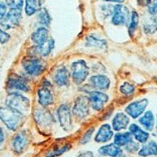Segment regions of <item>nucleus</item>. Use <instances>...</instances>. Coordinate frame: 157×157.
<instances>
[{
    "label": "nucleus",
    "mask_w": 157,
    "mask_h": 157,
    "mask_svg": "<svg viewBox=\"0 0 157 157\" xmlns=\"http://www.w3.org/2000/svg\"><path fill=\"white\" fill-rule=\"evenodd\" d=\"M24 114L10 108L0 107V120L9 130L15 131L23 124Z\"/></svg>",
    "instance_id": "nucleus-1"
},
{
    "label": "nucleus",
    "mask_w": 157,
    "mask_h": 157,
    "mask_svg": "<svg viewBox=\"0 0 157 157\" xmlns=\"http://www.w3.org/2000/svg\"><path fill=\"white\" fill-rule=\"evenodd\" d=\"M24 70L29 75L32 76H39L46 71L47 63L40 57L36 56H27L21 61Z\"/></svg>",
    "instance_id": "nucleus-2"
},
{
    "label": "nucleus",
    "mask_w": 157,
    "mask_h": 157,
    "mask_svg": "<svg viewBox=\"0 0 157 157\" xmlns=\"http://www.w3.org/2000/svg\"><path fill=\"white\" fill-rule=\"evenodd\" d=\"M6 105L10 109L22 114L29 112L31 105L29 98L18 93L10 94L6 100Z\"/></svg>",
    "instance_id": "nucleus-3"
},
{
    "label": "nucleus",
    "mask_w": 157,
    "mask_h": 157,
    "mask_svg": "<svg viewBox=\"0 0 157 157\" xmlns=\"http://www.w3.org/2000/svg\"><path fill=\"white\" fill-rule=\"evenodd\" d=\"M90 68L83 59L73 61L71 64V76L74 83L81 85L87 78Z\"/></svg>",
    "instance_id": "nucleus-4"
},
{
    "label": "nucleus",
    "mask_w": 157,
    "mask_h": 157,
    "mask_svg": "<svg viewBox=\"0 0 157 157\" xmlns=\"http://www.w3.org/2000/svg\"><path fill=\"white\" fill-rule=\"evenodd\" d=\"M90 109V103L89 98L80 95L75 98L73 107L71 109V114L77 120H82L89 116Z\"/></svg>",
    "instance_id": "nucleus-5"
},
{
    "label": "nucleus",
    "mask_w": 157,
    "mask_h": 157,
    "mask_svg": "<svg viewBox=\"0 0 157 157\" xmlns=\"http://www.w3.org/2000/svg\"><path fill=\"white\" fill-rule=\"evenodd\" d=\"M130 13L127 6L122 4L114 6L111 22L116 26L127 25L130 21Z\"/></svg>",
    "instance_id": "nucleus-6"
},
{
    "label": "nucleus",
    "mask_w": 157,
    "mask_h": 157,
    "mask_svg": "<svg viewBox=\"0 0 157 157\" xmlns=\"http://www.w3.org/2000/svg\"><path fill=\"white\" fill-rule=\"evenodd\" d=\"M57 118L60 126L65 131H70L72 129V114L69 106L62 104L57 111Z\"/></svg>",
    "instance_id": "nucleus-7"
},
{
    "label": "nucleus",
    "mask_w": 157,
    "mask_h": 157,
    "mask_svg": "<svg viewBox=\"0 0 157 157\" xmlns=\"http://www.w3.org/2000/svg\"><path fill=\"white\" fill-rule=\"evenodd\" d=\"M149 101L147 98H141L129 104L126 107L125 112L132 119H137L145 113Z\"/></svg>",
    "instance_id": "nucleus-8"
},
{
    "label": "nucleus",
    "mask_w": 157,
    "mask_h": 157,
    "mask_svg": "<svg viewBox=\"0 0 157 157\" xmlns=\"http://www.w3.org/2000/svg\"><path fill=\"white\" fill-rule=\"evenodd\" d=\"M7 87L11 90H14L24 92H29L31 89L27 79L21 75L15 73H12L8 77Z\"/></svg>",
    "instance_id": "nucleus-9"
},
{
    "label": "nucleus",
    "mask_w": 157,
    "mask_h": 157,
    "mask_svg": "<svg viewBox=\"0 0 157 157\" xmlns=\"http://www.w3.org/2000/svg\"><path fill=\"white\" fill-rule=\"evenodd\" d=\"M89 100L90 107L94 111L99 112L105 107V105L109 101V97L102 91H91L89 93Z\"/></svg>",
    "instance_id": "nucleus-10"
},
{
    "label": "nucleus",
    "mask_w": 157,
    "mask_h": 157,
    "mask_svg": "<svg viewBox=\"0 0 157 157\" xmlns=\"http://www.w3.org/2000/svg\"><path fill=\"white\" fill-rule=\"evenodd\" d=\"M21 17V10L10 9L2 19L1 25L6 29H14L20 25Z\"/></svg>",
    "instance_id": "nucleus-11"
},
{
    "label": "nucleus",
    "mask_w": 157,
    "mask_h": 157,
    "mask_svg": "<svg viewBox=\"0 0 157 157\" xmlns=\"http://www.w3.org/2000/svg\"><path fill=\"white\" fill-rule=\"evenodd\" d=\"M34 117L38 125L42 127H50L53 123H55L53 115L45 108L36 109V111H35Z\"/></svg>",
    "instance_id": "nucleus-12"
},
{
    "label": "nucleus",
    "mask_w": 157,
    "mask_h": 157,
    "mask_svg": "<svg viewBox=\"0 0 157 157\" xmlns=\"http://www.w3.org/2000/svg\"><path fill=\"white\" fill-rule=\"evenodd\" d=\"M50 86H51L50 84L49 85L45 84L38 90V101L43 108L48 107L49 105L54 103V95L50 90Z\"/></svg>",
    "instance_id": "nucleus-13"
},
{
    "label": "nucleus",
    "mask_w": 157,
    "mask_h": 157,
    "mask_svg": "<svg viewBox=\"0 0 157 157\" xmlns=\"http://www.w3.org/2000/svg\"><path fill=\"white\" fill-rule=\"evenodd\" d=\"M29 144L28 135L25 131H21L13 137L12 141L13 150L17 154H21L24 152Z\"/></svg>",
    "instance_id": "nucleus-14"
},
{
    "label": "nucleus",
    "mask_w": 157,
    "mask_h": 157,
    "mask_svg": "<svg viewBox=\"0 0 157 157\" xmlns=\"http://www.w3.org/2000/svg\"><path fill=\"white\" fill-rule=\"evenodd\" d=\"M129 132L131 134L132 137L138 143L145 144L149 138V133L145 130H143L140 126L136 123H131L129 126Z\"/></svg>",
    "instance_id": "nucleus-15"
},
{
    "label": "nucleus",
    "mask_w": 157,
    "mask_h": 157,
    "mask_svg": "<svg viewBox=\"0 0 157 157\" xmlns=\"http://www.w3.org/2000/svg\"><path fill=\"white\" fill-rule=\"evenodd\" d=\"M130 124V117L123 113H118L112 120V128L116 131L126 130Z\"/></svg>",
    "instance_id": "nucleus-16"
},
{
    "label": "nucleus",
    "mask_w": 157,
    "mask_h": 157,
    "mask_svg": "<svg viewBox=\"0 0 157 157\" xmlns=\"http://www.w3.org/2000/svg\"><path fill=\"white\" fill-rule=\"evenodd\" d=\"M112 129L113 128L109 123L102 124L95 135V141L98 143H105L110 141L114 135Z\"/></svg>",
    "instance_id": "nucleus-17"
},
{
    "label": "nucleus",
    "mask_w": 157,
    "mask_h": 157,
    "mask_svg": "<svg viewBox=\"0 0 157 157\" xmlns=\"http://www.w3.org/2000/svg\"><path fill=\"white\" fill-rule=\"evenodd\" d=\"M90 82L91 86L99 90H107L111 86V80L109 77L101 74L92 75L90 78Z\"/></svg>",
    "instance_id": "nucleus-18"
},
{
    "label": "nucleus",
    "mask_w": 157,
    "mask_h": 157,
    "mask_svg": "<svg viewBox=\"0 0 157 157\" xmlns=\"http://www.w3.org/2000/svg\"><path fill=\"white\" fill-rule=\"evenodd\" d=\"M70 72L65 66H61L54 75V82L58 86H66L69 85Z\"/></svg>",
    "instance_id": "nucleus-19"
},
{
    "label": "nucleus",
    "mask_w": 157,
    "mask_h": 157,
    "mask_svg": "<svg viewBox=\"0 0 157 157\" xmlns=\"http://www.w3.org/2000/svg\"><path fill=\"white\" fill-rule=\"evenodd\" d=\"M55 47V42L53 39H48L47 42H45L43 44L39 45V46H36L32 48L33 50V53L32 55L31 56H36L37 57L38 55L40 57H47L52 52V50L54 49Z\"/></svg>",
    "instance_id": "nucleus-20"
},
{
    "label": "nucleus",
    "mask_w": 157,
    "mask_h": 157,
    "mask_svg": "<svg viewBox=\"0 0 157 157\" xmlns=\"http://www.w3.org/2000/svg\"><path fill=\"white\" fill-rule=\"evenodd\" d=\"M139 123L147 131H152L155 127V116L151 110L145 111L139 117Z\"/></svg>",
    "instance_id": "nucleus-21"
},
{
    "label": "nucleus",
    "mask_w": 157,
    "mask_h": 157,
    "mask_svg": "<svg viewBox=\"0 0 157 157\" xmlns=\"http://www.w3.org/2000/svg\"><path fill=\"white\" fill-rule=\"evenodd\" d=\"M85 47L89 48H97L100 50H105L107 48V42L105 39H102L95 35H89L86 37Z\"/></svg>",
    "instance_id": "nucleus-22"
},
{
    "label": "nucleus",
    "mask_w": 157,
    "mask_h": 157,
    "mask_svg": "<svg viewBox=\"0 0 157 157\" xmlns=\"http://www.w3.org/2000/svg\"><path fill=\"white\" fill-rule=\"evenodd\" d=\"M49 31L45 27L38 28L31 36L32 42L36 44V46L42 45L48 40Z\"/></svg>",
    "instance_id": "nucleus-23"
},
{
    "label": "nucleus",
    "mask_w": 157,
    "mask_h": 157,
    "mask_svg": "<svg viewBox=\"0 0 157 157\" xmlns=\"http://www.w3.org/2000/svg\"><path fill=\"white\" fill-rule=\"evenodd\" d=\"M98 152L101 155L109 157H117L122 154V149L120 147L113 144L104 145L98 149Z\"/></svg>",
    "instance_id": "nucleus-24"
},
{
    "label": "nucleus",
    "mask_w": 157,
    "mask_h": 157,
    "mask_svg": "<svg viewBox=\"0 0 157 157\" xmlns=\"http://www.w3.org/2000/svg\"><path fill=\"white\" fill-rule=\"evenodd\" d=\"M138 155L142 157L157 155V143L155 141H147L138 150Z\"/></svg>",
    "instance_id": "nucleus-25"
},
{
    "label": "nucleus",
    "mask_w": 157,
    "mask_h": 157,
    "mask_svg": "<svg viewBox=\"0 0 157 157\" xmlns=\"http://www.w3.org/2000/svg\"><path fill=\"white\" fill-rule=\"evenodd\" d=\"M41 0H25V13L28 16H32L41 9Z\"/></svg>",
    "instance_id": "nucleus-26"
},
{
    "label": "nucleus",
    "mask_w": 157,
    "mask_h": 157,
    "mask_svg": "<svg viewBox=\"0 0 157 157\" xmlns=\"http://www.w3.org/2000/svg\"><path fill=\"white\" fill-rule=\"evenodd\" d=\"M133 141V137L130 132L117 133L114 136V144L119 147L125 146Z\"/></svg>",
    "instance_id": "nucleus-27"
},
{
    "label": "nucleus",
    "mask_w": 157,
    "mask_h": 157,
    "mask_svg": "<svg viewBox=\"0 0 157 157\" xmlns=\"http://www.w3.org/2000/svg\"><path fill=\"white\" fill-rule=\"evenodd\" d=\"M143 31L146 35H152L157 32V18L151 16L143 24Z\"/></svg>",
    "instance_id": "nucleus-28"
},
{
    "label": "nucleus",
    "mask_w": 157,
    "mask_h": 157,
    "mask_svg": "<svg viewBox=\"0 0 157 157\" xmlns=\"http://www.w3.org/2000/svg\"><path fill=\"white\" fill-rule=\"evenodd\" d=\"M139 24V15L136 11H132L130 13V21L128 24V33L129 36L132 37L135 33L137 26Z\"/></svg>",
    "instance_id": "nucleus-29"
},
{
    "label": "nucleus",
    "mask_w": 157,
    "mask_h": 157,
    "mask_svg": "<svg viewBox=\"0 0 157 157\" xmlns=\"http://www.w3.org/2000/svg\"><path fill=\"white\" fill-rule=\"evenodd\" d=\"M71 145L68 143H66L64 145H60L58 147H56L54 149L50 150V152H48L47 153V157H57L59 155H62L64 152H68V150L71 148Z\"/></svg>",
    "instance_id": "nucleus-30"
},
{
    "label": "nucleus",
    "mask_w": 157,
    "mask_h": 157,
    "mask_svg": "<svg viewBox=\"0 0 157 157\" xmlns=\"http://www.w3.org/2000/svg\"><path fill=\"white\" fill-rule=\"evenodd\" d=\"M38 18H39V24L43 26H49L51 22V17L50 13L45 8H41L38 12Z\"/></svg>",
    "instance_id": "nucleus-31"
},
{
    "label": "nucleus",
    "mask_w": 157,
    "mask_h": 157,
    "mask_svg": "<svg viewBox=\"0 0 157 157\" xmlns=\"http://www.w3.org/2000/svg\"><path fill=\"white\" fill-rule=\"evenodd\" d=\"M120 93L125 96H130L135 92V86L128 82H123L120 87Z\"/></svg>",
    "instance_id": "nucleus-32"
},
{
    "label": "nucleus",
    "mask_w": 157,
    "mask_h": 157,
    "mask_svg": "<svg viewBox=\"0 0 157 157\" xmlns=\"http://www.w3.org/2000/svg\"><path fill=\"white\" fill-rule=\"evenodd\" d=\"M6 3L10 9L21 10L23 8L24 0H6Z\"/></svg>",
    "instance_id": "nucleus-33"
},
{
    "label": "nucleus",
    "mask_w": 157,
    "mask_h": 157,
    "mask_svg": "<svg viewBox=\"0 0 157 157\" xmlns=\"http://www.w3.org/2000/svg\"><path fill=\"white\" fill-rule=\"evenodd\" d=\"M94 132V127H92L88 129L86 132L84 133L83 135H82V138L80 140V144L84 145V144H86V143L89 142V141L90 140L91 137L93 135Z\"/></svg>",
    "instance_id": "nucleus-34"
},
{
    "label": "nucleus",
    "mask_w": 157,
    "mask_h": 157,
    "mask_svg": "<svg viewBox=\"0 0 157 157\" xmlns=\"http://www.w3.org/2000/svg\"><path fill=\"white\" fill-rule=\"evenodd\" d=\"M125 150L128 153H135L139 150V144L138 142H135V141H132L128 143L127 145H125Z\"/></svg>",
    "instance_id": "nucleus-35"
},
{
    "label": "nucleus",
    "mask_w": 157,
    "mask_h": 157,
    "mask_svg": "<svg viewBox=\"0 0 157 157\" xmlns=\"http://www.w3.org/2000/svg\"><path fill=\"white\" fill-rule=\"evenodd\" d=\"M148 12L150 15L154 16L157 14V0H151L150 3L148 4Z\"/></svg>",
    "instance_id": "nucleus-36"
},
{
    "label": "nucleus",
    "mask_w": 157,
    "mask_h": 157,
    "mask_svg": "<svg viewBox=\"0 0 157 157\" xmlns=\"http://www.w3.org/2000/svg\"><path fill=\"white\" fill-rule=\"evenodd\" d=\"M10 39V36L0 29V43L4 44V43H8Z\"/></svg>",
    "instance_id": "nucleus-37"
},
{
    "label": "nucleus",
    "mask_w": 157,
    "mask_h": 157,
    "mask_svg": "<svg viewBox=\"0 0 157 157\" xmlns=\"http://www.w3.org/2000/svg\"><path fill=\"white\" fill-rule=\"evenodd\" d=\"M6 13V5L3 2H0V20H2Z\"/></svg>",
    "instance_id": "nucleus-38"
},
{
    "label": "nucleus",
    "mask_w": 157,
    "mask_h": 157,
    "mask_svg": "<svg viewBox=\"0 0 157 157\" xmlns=\"http://www.w3.org/2000/svg\"><path fill=\"white\" fill-rule=\"evenodd\" d=\"M150 2H151V0H137V5H139L140 6H142V7L148 6Z\"/></svg>",
    "instance_id": "nucleus-39"
},
{
    "label": "nucleus",
    "mask_w": 157,
    "mask_h": 157,
    "mask_svg": "<svg viewBox=\"0 0 157 157\" xmlns=\"http://www.w3.org/2000/svg\"><path fill=\"white\" fill-rule=\"evenodd\" d=\"M77 157H94V153L90 151H86L80 153Z\"/></svg>",
    "instance_id": "nucleus-40"
},
{
    "label": "nucleus",
    "mask_w": 157,
    "mask_h": 157,
    "mask_svg": "<svg viewBox=\"0 0 157 157\" xmlns=\"http://www.w3.org/2000/svg\"><path fill=\"white\" fill-rule=\"evenodd\" d=\"M4 141V132L2 129L0 127V145H2Z\"/></svg>",
    "instance_id": "nucleus-41"
},
{
    "label": "nucleus",
    "mask_w": 157,
    "mask_h": 157,
    "mask_svg": "<svg viewBox=\"0 0 157 157\" xmlns=\"http://www.w3.org/2000/svg\"><path fill=\"white\" fill-rule=\"evenodd\" d=\"M105 1L111 2H118V3H122V2H124V0H105Z\"/></svg>",
    "instance_id": "nucleus-42"
},
{
    "label": "nucleus",
    "mask_w": 157,
    "mask_h": 157,
    "mask_svg": "<svg viewBox=\"0 0 157 157\" xmlns=\"http://www.w3.org/2000/svg\"><path fill=\"white\" fill-rule=\"evenodd\" d=\"M155 130L157 133V116H156V120H155Z\"/></svg>",
    "instance_id": "nucleus-43"
},
{
    "label": "nucleus",
    "mask_w": 157,
    "mask_h": 157,
    "mask_svg": "<svg viewBox=\"0 0 157 157\" xmlns=\"http://www.w3.org/2000/svg\"><path fill=\"white\" fill-rule=\"evenodd\" d=\"M119 157H127L126 155H123V154H121L120 155H119Z\"/></svg>",
    "instance_id": "nucleus-44"
}]
</instances>
